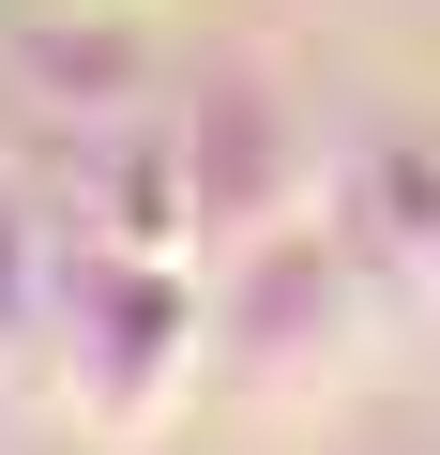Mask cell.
<instances>
[{
  "mask_svg": "<svg viewBox=\"0 0 440 455\" xmlns=\"http://www.w3.org/2000/svg\"><path fill=\"white\" fill-rule=\"evenodd\" d=\"M46 364H61V410L92 440H167L182 395L212 379V289H182V259L76 243L61 304H46Z\"/></svg>",
  "mask_w": 440,
  "mask_h": 455,
  "instance_id": "6da1fadb",
  "label": "cell"
},
{
  "mask_svg": "<svg viewBox=\"0 0 440 455\" xmlns=\"http://www.w3.org/2000/svg\"><path fill=\"white\" fill-rule=\"evenodd\" d=\"M212 379L259 395V410H304L334 364H349V319H364V274L334 243V212H289V228H244L212 243Z\"/></svg>",
  "mask_w": 440,
  "mask_h": 455,
  "instance_id": "7a4b0ae2",
  "label": "cell"
},
{
  "mask_svg": "<svg viewBox=\"0 0 440 455\" xmlns=\"http://www.w3.org/2000/svg\"><path fill=\"white\" fill-rule=\"evenodd\" d=\"M167 122H182V182H197V243H244V228L304 212V122L274 76H197Z\"/></svg>",
  "mask_w": 440,
  "mask_h": 455,
  "instance_id": "3957f363",
  "label": "cell"
},
{
  "mask_svg": "<svg viewBox=\"0 0 440 455\" xmlns=\"http://www.w3.org/2000/svg\"><path fill=\"white\" fill-rule=\"evenodd\" d=\"M334 243H349V274L440 289V167H425V152H364V167L334 182Z\"/></svg>",
  "mask_w": 440,
  "mask_h": 455,
  "instance_id": "277c9868",
  "label": "cell"
},
{
  "mask_svg": "<svg viewBox=\"0 0 440 455\" xmlns=\"http://www.w3.org/2000/svg\"><path fill=\"white\" fill-rule=\"evenodd\" d=\"M61 228L31 212V182L16 167H0V349H46V304H61Z\"/></svg>",
  "mask_w": 440,
  "mask_h": 455,
  "instance_id": "5b68a950",
  "label": "cell"
}]
</instances>
